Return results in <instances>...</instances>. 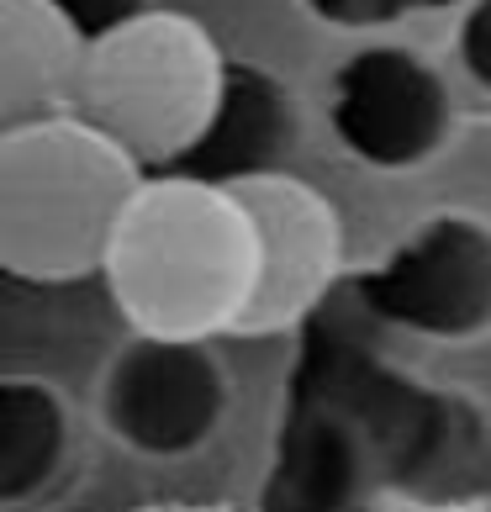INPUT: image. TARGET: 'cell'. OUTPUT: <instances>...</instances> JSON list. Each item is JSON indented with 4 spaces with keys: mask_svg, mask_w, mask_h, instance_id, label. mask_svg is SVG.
Returning a JSON list of instances; mask_svg holds the SVG:
<instances>
[{
    "mask_svg": "<svg viewBox=\"0 0 491 512\" xmlns=\"http://www.w3.org/2000/svg\"><path fill=\"white\" fill-rule=\"evenodd\" d=\"M127 328L169 338H238L259 291V227L233 185L148 175L106 259Z\"/></svg>",
    "mask_w": 491,
    "mask_h": 512,
    "instance_id": "cell-1",
    "label": "cell"
},
{
    "mask_svg": "<svg viewBox=\"0 0 491 512\" xmlns=\"http://www.w3.org/2000/svg\"><path fill=\"white\" fill-rule=\"evenodd\" d=\"M148 169L85 117L0 132V264L27 286L106 275Z\"/></svg>",
    "mask_w": 491,
    "mask_h": 512,
    "instance_id": "cell-2",
    "label": "cell"
},
{
    "mask_svg": "<svg viewBox=\"0 0 491 512\" xmlns=\"http://www.w3.org/2000/svg\"><path fill=\"white\" fill-rule=\"evenodd\" d=\"M228 53L196 16L154 6L90 48L80 111L148 175L175 169L217 117Z\"/></svg>",
    "mask_w": 491,
    "mask_h": 512,
    "instance_id": "cell-3",
    "label": "cell"
},
{
    "mask_svg": "<svg viewBox=\"0 0 491 512\" xmlns=\"http://www.w3.org/2000/svg\"><path fill=\"white\" fill-rule=\"evenodd\" d=\"M349 291L386 328L428 344H481L491 338V222L433 212L386 259L354 270Z\"/></svg>",
    "mask_w": 491,
    "mask_h": 512,
    "instance_id": "cell-4",
    "label": "cell"
},
{
    "mask_svg": "<svg viewBox=\"0 0 491 512\" xmlns=\"http://www.w3.org/2000/svg\"><path fill=\"white\" fill-rule=\"evenodd\" d=\"M228 365L212 338L127 333L101 375V428L143 460H191L228 423Z\"/></svg>",
    "mask_w": 491,
    "mask_h": 512,
    "instance_id": "cell-5",
    "label": "cell"
},
{
    "mask_svg": "<svg viewBox=\"0 0 491 512\" xmlns=\"http://www.w3.org/2000/svg\"><path fill=\"white\" fill-rule=\"evenodd\" d=\"M328 127L349 159L375 175L433 164L455 138V90L428 59L402 43L354 48L333 69Z\"/></svg>",
    "mask_w": 491,
    "mask_h": 512,
    "instance_id": "cell-6",
    "label": "cell"
},
{
    "mask_svg": "<svg viewBox=\"0 0 491 512\" xmlns=\"http://www.w3.org/2000/svg\"><path fill=\"white\" fill-rule=\"evenodd\" d=\"M259 227V291L238 322V338H270L301 328L317 307L333 301L344 280V222L317 185L286 175H264L233 185Z\"/></svg>",
    "mask_w": 491,
    "mask_h": 512,
    "instance_id": "cell-7",
    "label": "cell"
},
{
    "mask_svg": "<svg viewBox=\"0 0 491 512\" xmlns=\"http://www.w3.org/2000/svg\"><path fill=\"white\" fill-rule=\"evenodd\" d=\"M381 486V449L354 423V402L301 370L264 512H370Z\"/></svg>",
    "mask_w": 491,
    "mask_h": 512,
    "instance_id": "cell-8",
    "label": "cell"
},
{
    "mask_svg": "<svg viewBox=\"0 0 491 512\" xmlns=\"http://www.w3.org/2000/svg\"><path fill=\"white\" fill-rule=\"evenodd\" d=\"M301 143V111L280 74L264 64L228 59V80H222L217 117L206 122L196 148L164 175H191L212 185H243L264 175H286L291 154Z\"/></svg>",
    "mask_w": 491,
    "mask_h": 512,
    "instance_id": "cell-9",
    "label": "cell"
},
{
    "mask_svg": "<svg viewBox=\"0 0 491 512\" xmlns=\"http://www.w3.org/2000/svg\"><path fill=\"white\" fill-rule=\"evenodd\" d=\"M90 48L53 0H0V132L74 117Z\"/></svg>",
    "mask_w": 491,
    "mask_h": 512,
    "instance_id": "cell-10",
    "label": "cell"
},
{
    "mask_svg": "<svg viewBox=\"0 0 491 512\" xmlns=\"http://www.w3.org/2000/svg\"><path fill=\"white\" fill-rule=\"evenodd\" d=\"M74 444L69 402L48 381H0V502L27 507L64 476Z\"/></svg>",
    "mask_w": 491,
    "mask_h": 512,
    "instance_id": "cell-11",
    "label": "cell"
},
{
    "mask_svg": "<svg viewBox=\"0 0 491 512\" xmlns=\"http://www.w3.org/2000/svg\"><path fill=\"white\" fill-rule=\"evenodd\" d=\"M312 22L338 27V32H375V27H391V22H407L418 11H444V6H460V0H296Z\"/></svg>",
    "mask_w": 491,
    "mask_h": 512,
    "instance_id": "cell-12",
    "label": "cell"
},
{
    "mask_svg": "<svg viewBox=\"0 0 491 512\" xmlns=\"http://www.w3.org/2000/svg\"><path fill=\"white\" fill-rule=\"evenodd\" d=\"M455 59L465 80L491 96V0H465L460 27H455Z\"/></svg>",
    "mask_w": 491,
    "mask_h": 512,
    "instance_id": "cell-13",
    "label": "cell"
},
{
    "mask_svg": "<svg viewBox=\"0 0 491 512\" xmlns=\"http://www.w3.org/2000/svg\"><path fill=\"white\" fill-rule=\"evenodd\" d=\"M74 27H80L90 43H101V37L122 32L127 22H138V16L154 11V0H53Z\"/></svg>",
    "mask_w": 491,
    "mask_h": 512,
    "instance_id": "cell-14",
    "label": "cell"
},
{
    "mask_svg": "<svg viewBox=\"0 0 491 512\" xmlns=\"http://www.w3.org/2000/svg\"><path fill=\"white\" fill-rule=\"evenodd\" d=\"M428 512H491L481 502H439V507H428Z\"/></svg>",
    "mask_w": 491,
    "mask_h": 512,
    "instance_id": "cell-15",
    "label": "cell"
}]
</instances>
